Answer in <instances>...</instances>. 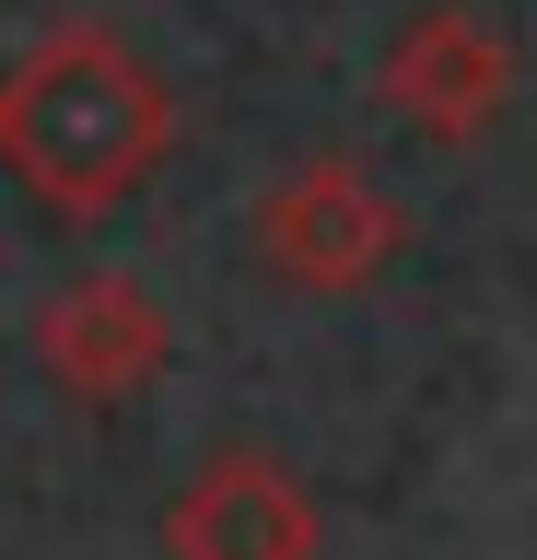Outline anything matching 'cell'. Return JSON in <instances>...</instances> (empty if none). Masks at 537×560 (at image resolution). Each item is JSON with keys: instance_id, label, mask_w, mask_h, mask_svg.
<instances>
[{"instance_id": "5b68a950", "label": "cell", "mask_w": 537, "mask_h": 560, "mask_svg": "<svg viewBox=\"0 0 537 560\" xmlns=\"http://www.w3.org/2000/svg\"><path fill=\"white\" fill-rule=\"evenodd\" d=\"M164 560H327V514L281 455L222 444L199 479L164 502Z\"/></svg>"}, {"instance_id": "7a4b0ae2", "label": "cell", "mask_w": 537, "mask_h": 560, "mask_svg": "<svg viewBox=\"0 0 537 560\" xmlns=\"http://www.w3.org/2000/svg\"><path fill=\"white\" fill-rule=\"evenodd\" d=\"M397 234L409 222H397L386 175L362 152H304V164H281L257 187V257H269V280L316 292V304H351L362 280H386Z\"/></svg>"}, {"instance_id": "277c9868", "label": "cell", "mask_w": 537, "mask_h": 560, "mask_svg": "<svg viewBox=\"0 0 537 560\" xmlns=\"http://www.w3.org/2000/svg\"><path fill=\"white\" fill-rule=\"evenodd\" d=\"M36 362L71 409H129L164 362H176V327L129 269H82L36 304Z\"/></svg>"}, {"instance_id": "6da1fadb", "label": "cell", "mask_w": 537, "mask_h": 560, "mask_svg": "<svg viewBox=\"0 0 537 560\" xmlns=\"http://www.w3.org/2000/svg\"><path fill=\"white\" fill-rule=\"evenodd\" d=\"M176 105L152 82V59L106 24H59L36 35L12 82H0V164L24 175V199L59 222H106L141 199V175L164 164Z\"/></svg>"}, {"instance_id": "3957f363", "label": "cell", "mask_w": 537, "mask_h": 560, "mask_svg": "<svg viewBox=\"0 0 537 560\" xmlns=\"http://www.w3.org/2000/svg\"><path fill=\"white\" fill-rule=\"evenodd\" d=\"M374 94H386L421 140L467 152V140H491L502 105H514V35H502L491 12H467V0H432V12H409V24L386 35Z\"/></svg>"}]
</instances>
